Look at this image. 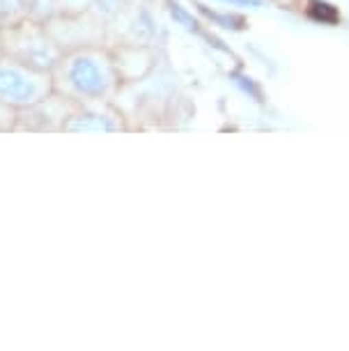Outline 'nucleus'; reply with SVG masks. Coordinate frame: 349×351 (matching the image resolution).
Instances as JSON below:
<instances>
[{
    "mask_svg": "<svg viewBox=\"0 0 349 351\" xmlns=\"http://www.w3.org/2000/svg\"><path fill=\"white\" fill-rule=\"evenodd\" d=\"M64 85L78 99H101L108 92L106 67L90 53H74L64 62Z\"/></svg>",
    "mask_w": 349,
    "mask_h": 351,
    "instance_id": "obj_1",
    "label": "nucleus"
},
{
    "mask_svg": "<svg viewBox=\"0 0 349 351\" xmlns=\"http://www.w3.org/2000/svg\"><path fill=\"white\" fill-rule=\"evenodd\" d=\"M46 85L37 71L19 62H0V101L8 106H35Z\"/></svg>",
    "mask_w": 349,
    "mask_h": 351,
    "instance_id": "obj_2",
    "label": "nucleus"
},
{
    "mask_svg": "<svg viewBox=\"0 0 349 351\" xmlns=\"http://www.w3.org/2000/svg\"><path fill=\"white\" fill-rule=\"evenodd\" d=\"M60 60V53L53 44L42 35H28L23 46L16 53V62L23 64L37 74H46V71H53Z\"/></svg>",
    "mask_w": 349,
    "mask_h": 351,
    "instance_id": "obj_3",
    "label": "nucleus"
},
{
    "mask_svg": "<svg viewBox=\"0 0 349 351\" xmlns=\"http://www.w3.org/2000/svg\"><path fill=\"white\" fill-rule=\"evenodd\" d=\"M64 131H110L113 124H110L104 115H97V112H78V115H71L67 122L62 124Z\"/></svg>",
    "mask_w": 349,
    "mask_h": 351,
    "instance_id": "obj_4",
    "label": "nucleus"
},
{
    "mask_svg": "<svg viewBox=\"0 0 349 351\" xmlns=\"http://www.w3.org/2000/svg\"><path fill=\"white\" fill-rule=\"evenodd\" d=\"M306 12H308V16H311L313 21H320V23H335L340 19L338 10H335L333 5H328V3H322V0H311Z\"/></svg>",
    "mask_w": 349,
    "mask_h": 351,
    "instance_id": "obj_5",
    "label": "nucleus"
},
{
    "mask_svg": "<svg viewBox=\"0 0 349 351\" xmlns=\"http://www.w3.org/2000/svg\"><path fill=\"white\" fill-rule=\"evenodd\" d=\"M30 12V0H0V21H16Z\"/></svg>",
    "mask_w": 349,
    "mask_h": 351,
    "instance_id": "obj_6",
    "label": "nucleus"
},
{
    "mask_svg": "<svg viewBox=\"0 0 349 351\" xmlns=\"http://www.w3.org/2000/svg\"><path fill=\"white\" fill-rule=\"evenodd\" d=\"M170 14H173L175 21H177V23H182L186 30H191V32H197V30H200V28H197V21H195V19L191 16L184 8H180V5H170Z\"/></svg>",
    "mask_w": 349,
    "mask_h": 351,
    "instance_id": "obj_7",
    "label": "nucleus"
},
{
    "mask_svg": "<svg viewBox=\"0 0 349 351\" xmlns=\"http://www.w3.org/2000/svg\"><path fill=\"white\" fill-rule=\"evenodd\" d=\"M95 8L104 14H115L120 10V0H95Z\"/></svg>",
    "mask_w": 349,
    "mask_h": 351,
    "instance_id": "obj_8",
    "label": "nucleus"
},
{
    "mask_svg": "<svg viewBox=\"0 0 349 351\" xmlns=\"http://www.w3.org/2000/svg\"><path fill=\"white\" fill-rule=\"evenodd\" d=\"M232 78H234V81H237V83H239V85H241V88H243V90H246V92H251V95H253V97H255V99H258V101H260V90H258V88H255V85H253V81H251V78H246V76H239V74H234Z\"/></svg>",
    "mask_w": 349,
    "mask_h": 351,
    "instance_id": "obj_9",
    "label": "nucleus"
},
{
    "mask_svg": "<svg viewBox=\"0 0 349 351\" xmlns=\"http://www.w3.org/2000/svg\"><path fill=\"white\" fill-rule=\"evenodd\" d=\"M228 3H234V5H251V8H260L262 0H228Z\"/></svg>",
    "mask_w": 349,
    "mask_h": 351,
    "instance_id": "obj_10",
    "label": "nucleus"
},
{
    "mask_svg": "<svg viewBox=\"0 0 349 351\" xmlns=\"http://www.w3.org/2000/svg\"><path fill=\"white\" fill-rule=\"evenodd\" d=\"M67 3H71V5H78V3H83V0H67Z\"/></svg>",
    "mask_w": 349,
    "mask_h": 351,
    "instance_id": "obj_11",
    "label": "nucleus"
}]
</instances>
